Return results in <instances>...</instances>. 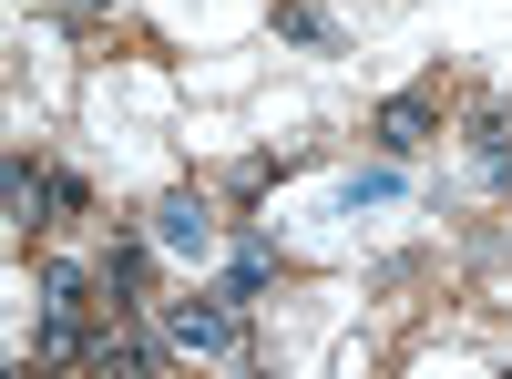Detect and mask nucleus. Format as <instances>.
I'll list each match as a JSON object with an SVG mask.
<instances>
[{"mask_svg": "<svg viewBox=\"0 0 512 379\" xmlns=\"http://www.w3.org/2000/svg\"><path fill=\"white\" fill-rule=\"evenodd\" d=\"M164 349H175V359H236L246 349V308L226 298V287H216V298H175V308H164Z\"/></svg>", "mask_w": 512, "mask_h": 379, "instance_id": "1", "label": "nucleus"}, {"mask_svg": "<svg viewBox=\"0 0 512 379\" xmlns=\"http://www.w3.org/2000/svg\"><path fill=\"white\" fill-rule=\"evenodd\" d=\"M154 246H164V257H195V267H205V257H216V205H205L195 185H175V195L154 205Z\"/></svg>", "mask_w": 512, "mask_h": 379, "instance_id": "2", "label": "nucleus"}, {"mask_svg": "<svg viewBox=\"0 0 512 379\" xmlns=\"http://www.w3.org/2000/svg\"><path fill=\"white\" fill-rule=\"evenodd\" d=\"M144 277H154V226H144V236L123 226V236L103 246V308H113V318H144Z\"/></svg>", "mask_w": 512, "mask_h": 379, "instance_id": "3", "label": "nucleus"}, {"mask_svg": "<svg viewBox=\"0 0 512 379\" xmlns=\"http://www.w3.org/2000/svg\"><path fill=\"white\" fill-rule=\"evenodd\" d=\"M154 359H175V349L144 339V328H134V318H113V308H103V328H93V349H82V369H103V379H144Z\"/></svg>", "mask_w": 512, "mask_h": 379, "instance_id": "4", "label": "nucleus"}, {"mask_svg": "<svg viewBox=\"0 0 512 379\" xmlns=\"http://www.w3.org/2000/svg\"><path fill=\"white\" fill-rule=\"evenodd\" d=\"M369 134H379V154H420V144L441 134V103L431 93H390V103L369 113Z\"/></svg>", "mask_w": 512, "mask_h": 379, "instance_id": "5", "label": "nucleus"}, {"mask_svg": "<svg viewBox=\"0 0 512 379\" xmlns=\"http://www.w3.org/2000/svg\"><path fill=\"white\" fill-rule=\"evenodd\" d=\"M0 195H11V236H21V246H31L41 226H62V216H52V175H41L31 154H11V164H0Z\"/></svg>", "mask_w": 512, "mask_h": 379, "instance_id": "6", "label": "nucleus"}, {"mask_svg": "<svg viewBox=\"0 0 512 379\" xmlns=\"http://www.w3.org/2000/svg\"><path fill=\"white\" fill-rule=\"evenodd\" d=\"M82 349H93V308H72V298H41L31 359H82Z\"/></svg>", "mask_w": 512, "mask_h": 379, "instance_id": "7", "label": "nucleus"}, {"mask_svg": "<svg viewBox=\"0 0 512 379\" xmlns=\"http://www.w3.org/2000/svg\"><path fill=\"white\" fill-rule=\"evenodd\" d=\"M461 134H472V154L492 164V185L512 175V103H472V113H461Z\"/></svg>", "mask_w": 512, "mask_h": 379, "instance_id": "8", "label": "nucleus"}, {"mask_svg": "<svg viewBox=\"0 0 512 379\" xmlns=\"http://www.w3.org/2000/svg\"><path fill=\"white\" fill-rule=\"evenodd\" d=\"M267 277H277V246H267V236H246V246H236V267H226V298L256 308V298H267Z\"/></svg>", "mask_w": 512, "mask_h": 379, "instance_id": "9", "label": "nucleus"}, {"mask_svg": "<svg viewBox=\"0 0 512 379\" xmlns=\"http://www.w3.org/2000/svg\"><path fill=\"white\" fill-rule=\"evenodd\" d=\"M277 31H287V41H308V52H338V21L318 11V0H277Z\"/></svg>", "mask_w": 512, "mask_h": 379, "instance_id": "10", "label": "nucleus"}, {"mask_svg": "<svg viewBox=\"0 0 512 379\" xmlns=\"http://www.w3.org/2000/svg\"><path fill=\"white\" fill-rule=\"evenodd\" d=\"M379 195H400V175H349V185H338V205H349V216H359V205H379Z\"/></svg>", "mask_w": 512, "mask_h": 379, "instance_id": "11", "label": "nucleus"}, {"mask_svg": "<svg viewBox=\"0 0 512 379\" xmlns=\"http://www.w3.org/2000/svg\"><path fill=\"white\" fill-rule=\"evenodd\" d=\"M267 185H277V154H246V164H236V195L256 205V195H267Z\"/></svg>", "mask_w": 512, "mask_h": 379, "instance_id": "12", "label": "nucleus"}, {"mask_svg": "<svg viewBox=\"0 0 512 379\" xmlns=\"http://www.w3.org/2000/svg\"><path fill=\"white\" fill-rule=\"evenodd\" d=\"M52 216H93V185H82V175H52Z\"/></svg>", "mask_w": 512, "mask_h": 379, "instance_id": "13", "label": "nucleus"}, {"mask_svg": "<svg viewBox=\"0 0 512 379\" xmlns=\"http://www.w3.org/2000/svg\"><path fill=\"white\" fill-rule=\"evenodd\" d=\"M62 11H72V21H82V11H113V0H62Z\"/></svg>", "mask_w": 512, "mask_h": 379, "instance_id": "14", "label": "nucleus"}, {"mask_svg": "<svg viewBox=\"0 0 512 379\" xmlns=\"http://www.w3.org/2000/svg\"><path fill=\"white\" fill-rule=\"evenodd\" d=\"M502 185H512V175H502Z\"/></svg>", "mask_w": 512, "mask_h": 379, "instance_id": "15", "label": "nucleus"}]
</instances>
